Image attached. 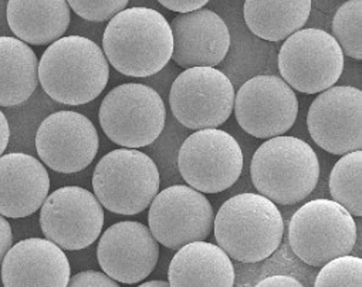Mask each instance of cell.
Listing matches in <instances>:
<instances>
[{
	"label": "cell",
	"instance_id": "cell-31",
	"mask_svg": "<svg viewBox=\"0 0 362 287\" xmlns=\"http://www.w3.org/2000/svg\"><path fill=\"white\" fill-rule=\"evenodd\" d=\"M259 287H301V283L293 277V276H286V274H279V276H269L263 279L262 281L257 283Z\"/></svg>",
	"mask_w": 362,
	"mask_h": 287
},
{
	"label": "cell",
	"instance_id": "cell-1",
	"mask_svg": "<svg viewBox=\"0 0 362 287\" xmlns=\"http://www.w3.org/2000/svg\"><path fill=\"white\" fill-rule=\"evenodd\" d=\"M173 36L162 13L149 8H129L110 19L103 36L108 63L128 77H149L170 60Z\"/></svg>",
	"mask_w": 362,
	"mask_h": 287
},
{
	"label": "cell",
	"instance_id": "cell-6",
	"mask_svg": "<svg viewBox=\"0 0 362 287\" xmlns=\"http://www.w3.org/2000/svg\"><path fill=\"white\" fill-rule=\"evenodd\" d=\"M288 242L300 260L308 266H322L352 252L356 225L354 216L338 202L314 199L291 216Z\"/></svg>",
	"mask_w": 362,
	"mask_h": 287
},
{
	"label": "cell",
	"instance_id": "cell-3",
	"mask_svg": "<svg viewBox=\"0 0 362 287\" xmlns=\"http://www.w3.org/2000/svg\"><path fill=\"white\" fill-rule=\"evenodd\" d=\"M218 245L242 263L270 257L280 246L284 222L276 204L262 194H239L229 198L214 219Z\"/></svg>",
	"mask_w": 362,
	"mask_h": 287
},
{
	"label": "cell",
	"instance_id": "cell-21",
	"mask_svg": "<svg viewBox=\"0 0 362 287\" xmlns=\"http://www.w3.org/2000/svg\"><path fill=\"white\" fill-rule=\"evenodd\" d=\"M6 18L22 42L45 46L63 37L71 22L67 0H9Z\"/></svg>",
	"mask_w": 362,
	"mask_h": 287
},
{
	"label": "cell",
	"instance_id": "cell-13",
	"mask_svg": "<svg viewBox=\"0 0 362 287\" xmlns=\"http://www.w3.org/2000/svg\"><path fill=\"white\" fill-rule=\"evenodd\" d=\"M235 115L239 125L250 135L269 139L284 135L298 115L294 90L277 76H256L235 94Z\"/></svg>",
	"mask_w": 362,
	"mask_h": 287
},
{
	"label": "cell",
	"instance_id": "cell-5",
	"mask_svg": "<svg viewBox=\"0 0 362 287\" xmlns=\"http://www.w3.org/2000/svg\"><path fill=\"white\" fill-rule=\"evenodd\" d=\"M159 171L136 148H119L104 156L93 175L94 195L103 208L118 215L144 212L159 191Z\"/></svg>",
	"mask_w": 362,
	"mask_h": 287
},
{
	"label": "cell",
	"instance_id": "cell-15",
	"mask_svg": "<svg viewBox=\"0 0 362 287\" xmlns=\"http://www.w3.org/2000/svg\"><path fill=\"white\" fill-rule=\"evenodd\" d=\"M100 148L94 124L76 111H57L43 119L36 132V151L50 170L76 174L86 170Z\"/></svg>",
	"mask_w": 362,
	"mask_h": 287
},
{
	"label": "cell",
	"instance_id": "cell-7",
	"mask_svg": "<svg viewBox=\"0 0 362 287\" xmlns=\"http://www.w3.org/2000/svg\"><path fill=\"white\" fill-rule=\"evenodd\" d=\"M98 119L114 144L124 148H142L151 146L163 131L166 110L153 88L127 83L104 97Z\"/></svg>",
	"mask_w": 362,
	"mask_h": 287
},
{
	"label": "cell",
	"instance_id": "cell-18",
	"mask_svg": "<svg viewBox=\"0 0 362 287\" xmlns=\"http://www.w3.org/2000/svg\"><path fill=\"white\" fill-rule=\"evenodd\" d=\"M0 276L6 287H66L71 267L59 245L49 239L29 238L8 250Z\"/></svg>",
	"mask_w": 362,
	"mask_h": 287
},
{
	"label": "cell",
	"instance_id": "cell-17",
	"mask_svg": "<svg viewBox=\"0 0 362 287\" xmlns=\"http://www.w3.org/2000/svg\"><path fill=\"white\" fill-rule=\"evenodd\" d=\"M172 60L182 69L215 67L230 47V32L225 20L209 9L179 13L170 23Z\"/></svg>",
	"mask_w": 362,
	"mask_h": 287
},
{
	"label": "cell",
	"instance_id": "cell-22",
	"mask_svg": "<svg viewBox=\"0 0 362 287\" xmlns=\"http://www.w3.org/2000/svg\"><path fill=\"white\" fill-rule=\"evenodd\" d=\"M39 86V60L21 39L0 37V107L28 101Z\"/></svg>",
	"mask_w": 362,
	"mask_h": 287
},
{
	"label": "cell",
	"instance_id": "cell-24",
	"mask_svg": "<svg viewBox=\"0 0 362 287\" xmlns=\"http://www.w3.org/2000/svg\"><path fill=\"white\" fill-rule=\"evenodd\" d=\"M332 201L342 205L352 216L362 215V151L344 154L329 175Z\"/></svg>",
	"mask_w": 362,
	"mask_h": 287
},
{
	"label": "cell",
	"instance_id": "cell-26",
	"mask_svg": "<svg viewBox=\"0 0 362 287\" xmlns=\"http://www.w3.org/2000/svg\"><path fill=\"white\" fill-rule=\"evenodd\" d=\"M314 284L315 287H361L362 259L349 253L331 259L322 264Z\"/></svg>",
	"mask_w": 362,
	"mask_h": 287
},
{
	"label": "cell",
	"instance_id": "cell-16",
	"mask_svg": "<svg viewBox=\"0 0 362 287\" xmlns=\"http://www.w3.org/2000/svg\"><path fill=\"white\" fill-rule=\"evenodd\" d=\"M97 259L111 279L136 284L153 271L159 259V243L148 226L124 221L114 223L101 235Z\"/></svg>",
	"mask_w": 362,
	"mask_h": 287
},
{
	"label": "cell",
	"instance_id": "cell-23",
	"mask_svg": "<svg viewBox=\"0 0 362 287\" xmlns=\"http://www.w3.org/2000/svg\"><path fill=\"white\" fill-rule=\"evenodd\" d=\"M243 12L253 35L280 42L304 28L311 13V0H246Z\"/></svg>",
	"mask_w": 362,
	"mask_h": 287
},
{
	"label": "cell",
	"instance_id": "cell-19",
	"mask_svg": "<svg viewBox=\"0 0 362 287\" xmlns=\"http://www.w3.org/2000/svg\"><path fill=\"white\" fill-rule=\"evenodd\" d=\"M50 191L46 167L25 153L0 156V215L26 218L39 211Z\"/></svg>",
	"mask_w": 362,
	"mask_h": 287
},
{
	"label": "cell",
	"instance_id": "cell-32",
	"mask_svg": "<svg viewBox=\"0 0 362 287\" xmlns=\"http://www.w3.org/2000/svg\"><path fill=\"white\" fill-rule=\"evenodd\" d=\"M9 138H11L9 122L6 115L2 112V110H0V156H4V153L6 151Z\"/></svg>",
	"mask_w": 362,
	"mask_h": 287
},
{
	"label": "cell",
	"instance_id": "cell-29",
	"mask_svg": "<svg viewBox=\"0 0 362 287\" xmlns=\"http://www.w3.org/2000/svg\"><path fill=\"white\" fill-rule=\"evenodd\" d=\"M158 2L172 12L187 13L204 8L209 0H158Z\"/></svg>",
	"mask_w": 362,
	"mask_h": 287
},
{
	"label": "cell",
	"instance_id": "cell-4",
	"mask_svg": "<svg viewBox=\"0 0 362 287\" xmlns=\"http://www.w3.org/2000/svg\"><path fill=\"white\" fill-rule=\"evenodd\" d=\"M255 188L274 204L296 205L315 189L320 161L311 146L297 136L277 135L264 141L253 156Z\"/></svg>",
	"mask_w": 362,
	"mask_h": 287
},
{
	"label": "cell",
	"instance_id": "cell-11",
	"mask_svg": "<svg viewBox=\"0 0 362 287\" xmlns=\"http://www.w3.org/2000/svg\"><path fill=\"white\" fill-rule=\"evenodd\" d=\"M214 219L209 199L187 185H173L156 194L148 212L149 230L158 243L172 250L205 240L214 229Z\"/></svg>",
	"mask_w": 362,
	"mask_h": 287
},
{
	"label": "cell",
	"instance_id": "cell-14",
	"mask_svg": "<svg viewBox=\"0 0 362 287\" xmlns=\"http://www.w3.org/2000/svg\"><path fill=\"white\" fill-rule=\"evenodd\" d=\"M307 127L324 151L344 156L362 147V91L349 86L329 87L311 102Z\"/></svg>",
	"mask_w": 362,
	"mask_h": 287
},
{
	"label": "cell",
	"instance_id": "cell-33",
	"mask_svg": "<svg viewBox=\"0 0 362 287\" xmlns=\"http://www.w3.org/2000/svg\"><path fill=\"white\" fill-rule=\"evenodd\" d=\"M142 287H168L169 286V281H162V280H153V281H146V283H141Z\"/></svg>",
	"mask_w": 362,
	"mask_h": 287
},
{
	"label": "cell",
	"instance_id": "cell-30",
	"mask_svg": "<svg viewBox=\"0 0 362 287\" xmlns=\"http://www.w3.org/2000/svg\"><path fill=\"white\" fill-rule=\"evenodd\" d=\"M13 245V232L11 223L4 215H0V264L4 262L5 254Z\"/></svg>",
	"mask_w": 362,
	"mask_h": 287
},
{
	"label": "cell",
	"instance_id": "cell-27",
	"mask_svg": "<svg viewBox=\"0 0 362 287\" xmlns=\"http://www.w3.org/2000/svg\"><path fill=\"white\" fill-rule=\"evenodd\" d=\"M77 16L90 22H107L124 11L129 0H67Z\"/></svg>",
	"mask_w": 362,
	"mask_h": 287
},
{
	"label": "cell",
	"instance_id": "cell-20",
	"mask_svg": "<svg viewBox=\"0 0 362 287\" xmlns=\"http://www.w3.org/2000/svg\"><path fill=\"white\" fill-rule=\"evenodd\" d=\"M168 279L173 287H232L235 267L219 245L195 240L177 249L169 264Z\"/></svg>",
	"mask_w": 362,
	"mask_h": 287
},
{
	"label": "cell",
	"instance_id": "cell-10",
	"mask_svg": "<svg viewBox=\"0 0 362 287\" xmlns=\"http://www.w3.org/2000/svg\"><path fill=\"white\" fill-rule=\"evenodd\" d=\"M235 88L215 67L185 69L173 81L169 105L175 118L189 129L218 128L233 111Z\"/></svg>",
	"mask_w": 362,
	"mask_h": 287
},
{
	"label": "cell",
	"instance_id": "cell-28",
	"mask_svg": "<svg viewBox=\"0 0 362 287\" xmlns=\"http://www.w3.org/2000/svg\"><path fill=\"white\" fill-rule=\"evenodd\" d=\"M118 281L111 279L107 273L97 270H86L71 276L69 280V286L77 287H118Z\"/></svg>",
	"mask_w": 362,
	"mask_h": 287
},
{
	"label": "cell",
	"instance_id": "cell-8",
	"mask_svg": "<svg viewBox=\"0 0 362 287\" xmlns=\"http://www.w3.org/2000/svg\"><path fill=\"white\" fill-rule=\"evenodd\" d=\"M177 168L189 187L199 192L218 194L233 187L240 178L243 153L229 132L204 128L184 141Z\"/></svg>",
	"mask_w": 362,
	"mask_h": 287
},
{
	"label": "cell",
	"instance_id": "cell-25",
	"mask_svg": "<svg viewBox=\"0 0 362 287\" xmlns=\"http://www.w3.org/2000/svg\"><path fill=\"white\" fill-rule=\"evenodd\" d=\"M362 0H348L332 20V36L344 54L362 60Z\"/></svg>",
	"mask_w": 362,
	"mask_h": 287
},
{
	"label": "cell",
	"instance_id": "cell-12",
	"mask_svg": "<svg viewBox=\"0 0 362 287\" xmlns=\"http://www.w3.org/2000/svg\"><path fill=\"white\" fill-rule=\"evenodd\" d=\"M40 226L46 238L63 250H81L100 238L104 208L93 192L81 187H63L43 202Z\"/></svg>",
	"mask_w": 362,
	"mask_h": 287
},
{
	"label": "cell",
	"instance_id": "cell-9",
	"mask_svg": "<svg viewBox=\"0 0 362 287\" xmlns=\"http://www.w3.org/2000/svg\"><path fill=\"white\" fill-rule=\"evenodd\" d=\"M284 40L279 71L291 88L317 94L339 80L345 54L334 36L320 29H300Z\"/></svg>",
	"mask_w": 362,
	"mask_h": 287
},
{
	"label": "cell",
	"instance_id": "cell-2",
	"mask_svg": "<svg viewBox=\"0 0 362 287\" xmlns=\"http://www.w3.org/2000/svg\"><path fill=\"white\" fill-rule=\"evenodd\" d=\"M108 78L110 63L103 49L81 36L57 39L39 62V84L60 104L91 102L104 91Z\"/></svg>",
	"mask_w": 362,
	"mask_h": 287
}]
</instances>
